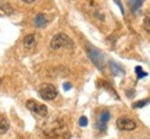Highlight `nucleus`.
Returning <instances> with one entry per match:
<instances>
[{
    "instance_id": "9d476101",
    "label": "nucleus",
    "mask_w": 150,
    "mask_h": 139,
    "mask_svg": "<svg viewBox=\"0 0 150 139\" xmlns=\"http://www.w3.org/2000/svg\"><path fill=\"white\" fill-rule=\"evenodd\" d=\"M143 1L145 0H129V9H131V11L134 13V14H136L138 13V10L140 9V6L143 4Z\"/></svg>"
},
{
    "instance_id": "f3484780",
    "label": "nucleus",
    "mask_w": 150,
    "mask_h": 139,
    "mask_svg": "<svg viewBox=\"0 0 150 139\" xmlns=\"http://www.w3.org/2000/svg\"><path fill=\"white\" fill-rule=\"evenodd\" d=\"M115 3H117L118 4V7H120V10H121V13H125V11H124V7H122V4H121V1H120V0H115Z\"/></svg>"
},
{
    "instance_id": "f257e3e1",
    "label": "nucleus",
    "mask_w": 150,
    "mask_h": 139,
    "mask_svg": "<svg viewBox=\"0 0 150 139\" xmlns=\"http://www.w3.org/2000/svg\"><path fill=\"white\" fill-rule=\"evenodd\" d=\"M74 48V42L68 35L63 32L56 33L52 40H50V49L52 50H59V49H72Z\"/></svg>"
},
{
    "instance_id": "7ed1b4c3",
    "label": "nucleus",
    "mask_w": 150,
    "mask_h": 139,
    "mask_svg": "<svg viewBox=\"0 0 150 139\" xmlns=\"http://www.w3.org/2000/svg\"><path fill=\"white\" fill-rule=\"evenodd\" d=\"M39 95L45 100H54L59 95V92H57V88L52 84H42L39 88Z\"/></svg>"
},
{
    "instance_id": "9b49d317",
    "label": "nucleus",
    "mask_w": 150,
    "mask_h": 139,
    "mask_svg": "<svg viewBox=\"0 0 150 139\" xmlns=\"http://www.w3.org/2000/svg\"><path fill=\"white\" fill-rule=\"evenodd\" d=\"M110 68H111L114 75H120V77H121V75L125 74V71H124L122 67L120 64H117V63H114V61H110Z\"/></svg>"
},
{
    "instance_id": "ddd939ff",
    "label": "nucleus",
    "mask_w": 150,
    "mask_h": 139,
    "mask_svg": "<svg viewBox=\"0 0 150 139\" xmlns=\"http://www.w3.org/2000/svg\"><path fill=\"white\" fill-rule=\"evenodd\" d=\"M135 72H136V75H138V78H145V77H147V72H145L143 70H142V67H136L135 68Z\"/></svg>"
},
{
    "instance_id": "f03ea898",
    "label": "nucleus",
    "mask_w": 150,
    "mask_h": 139,
    "mask_svg": "<svg viewBox=\"0 0 150 139\" xmlns=\"http://www.w3.org/2000/svg\"><path fill=\"white\" fill-rule=\"evenodd\" d=\"M86 50H88V56H89V59L92 60V63L96 65L99 70H103V64H104V57H103L102 52L96 49L95 46H92V45H88L86 46Z\"/></svg>"
},
{
    "instance_id": "dca6fc26",
    "label": "nucleus",
    "mask_w": 150,
    "mask_h": 139,
    "mask_svg": "<svg viewBox=\"0 0 150 139\" xmlns=\"http://www.w3.org/2000/svg\"><path fill=\"white\" fill-rule=\"evenodd\" d=\"M79 125H81V127H86V125H88V118H86V117H81L79 118Z\"/></svg>"
},
{
    "instance_id": "6e6552de",
    "label": "nucleus",
    "mask_w": 150,
    "mask_h": 139,
    "mask_svg": "<svg viewBox=\"0 0 150 139\" xmlns=\"http://www.w3.org/2000/svg\"><path fill=\"white\" fill-rule=\"evenodd\" d=\"M24 48L28 49V50H32L35 48V45H36V36L33 35V33H29L27 36L24 38Z\"/></svg>"
},
{
    "instance_id": "f8f14e48",
    "label": "nucleus",
    "mask_w": 150,
    "mask_h": 139,
    "mask_svg": "<svg viewBox=\"0 0 150 139\" xmlns=\"http://www.w3.org/2000/svg\"><path fill=\"white\" fill-rule=\"evenodd\" d=\"M8 127H10L8 120H7L4 116H0V135L6 134V132L8 131Z\"/></svg>"
},
{
    "instance_id": "2eb2a0df",
    "label": "nucleus",
    "mask_w": 150,
    "mask_h": 139,
    "mask_svg": "<svg viewBox=\"0 0 150 139\" xmlns=\"http://www.w3.org/2000/svg\"><path fill=\"white\" fill-rule=\"evenodd\" d=\"M149 103V100L146 99V100H140V102H135L134 103V109H140V107H143V106H146Z\"/></svg>"
},
{
    "instance_id": "0eeeda50",
    "label": "nucleus",
    "mask_w": 150,
    "mask_h": 139,
    "mask_svg": "<svg viewBox=\"0 0 150 139\" xmlns=\"http://www.w3.org/2000/svg\"><path fill=\"white\" fill-rule=\"evenodd\" d=\"M117 127L121 131H132V129L136 128V123L128 117H122L117 121Z\"/></svg>"
},
{
    "instance_id": "20e7f679",
    "label": "nucleus",
    "mask_w": 150,
    "mask_h": 139,
    "mask_svg": "<svg viewBox=\"0 0 150 139\" xmlns=\"http://www.w3.org/2000/svg\"><path fill=\"white\" fill-rule=\"evenodd\" d=\"M83 9H85L86 13H89L93 18H96L99 21H104V14H103V11L100 10V7H99L97 3L92 1V0H88Z\"/></svg>"
},
{
    "instance_id": "6ab92c4d",
    "label": "nucleus",
    "mask_w": 150,
    "mask_h": 139,
    "mask_svg": "<svg viewBox=\"0 0 150 139\" xmlns=\"http://www.w3.org/2000/svg\"><path fill=\"white\" fill-rule=\"evenodd\" d=\"M22 1H24V3H27V4H32L35 0H22Z\"/></svg>"
},
{
    "instance_id": "a211bd4d",
    "label": "nucleus",
    "mask_w": 150,
    "mask_h": 139,
    "mask_svg": "<svg viewBox=\"0 0 150 139\" xmlns=\"http://www.w3.org/2000/svg\"><path fill=\"white\" fill-rule=\"evenodd\" d=\"M64 89H65V91H70V89H71V84L65 82V84H64Z\"/></svg>"
},
{
    "instance_id": "423d86ee",
    "label": "nucleus",
    "mask_w": 150,
    "mask_h": 139,
    "mask_svg": "<svg viewBox=\"0 0 150 139\" xmlns=\"http://www.w3.org/2000/svg\"><path fill=\"white\" fill-rule=\"evenodd\" d=\"M108 120H110V111H108V110H104V111L100 113V116H99V118H97V121H96V128L99 129L102 134L107 129Z\"/></svg>"
},
{
    "instance_id": "39448f33",
    "label": "nucleus",
    "mask_w": 150,
    "mask_h": 139,
    "mask_svg": "<svg viewBox=\"0 0 150 139\" xmlns=\"http://www.w3.org/2000/svg\"><path fill=\"white\" fill-rule=\"evenodd\" d=\"M27 107H28V110H31L32 113H35V114H38V116H40V117H46V116L49 114L47 107L45 106V104L38 103L36 100H28Z\"/></svg>"
},
{
    "instance_id": "aec40b11",
    "label": "nucleus",
    "mask_w": 150,
    "mask_h": 139,
    "mask_svg": "<svg viewBox=\"0 0 150 139\" xmlns=\"http://www.w3.org/2000/svg\"><path fill=\"white\" fill-rule=\"evenodd\" d=\"M0 84H1V81H0Z\"/></svg>"
},
{
    "instance_id": "4468645a",
    "label": "nucleus",
    "mask_w": 150,
    "mask_h": 139,
    "mask_svg": "<svg viewBox=\"0 0 150 139\" xmlns=\"http://www.w3.org/2000/svg\"><path fill=\"white\" fill-rule=\"evenodd\" d=\"M143 28L150 32V13L145 17V20H143Z\"/></svg>"
},
{
    "instance_id": "1a4fd4ad",
    "label": "nucleus",
    "mask_w": 150,
    "mask_h": 139,
    "mask_svg": "<svg viewBox=\"0 0 150 139\" xmlns=\"http://www.w3.org/2000/svg\"><path fill=\"white\" fill-rule=\"evenodd\" d=\"M49 22V18L46 14H43V13H40V14H38L36 17H35V20H33V24H35V27L38 28H43L46 27Z\"/></svg>"
}]
</instances>
